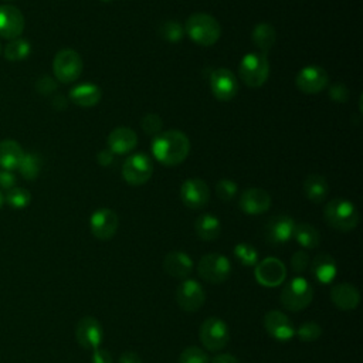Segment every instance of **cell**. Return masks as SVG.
<instances>
[{
    "mask_svg": "<svg viewBox=\"0 0 363 363\" xmlns=\"http://www.w3.org/2000/svg\"><path fill=\"white\" fill-rule=\"evenodd\" d=\"M119 220L113 210L102 207L95 210L89 217V230L92 235L98 240H111L118 231Z\"/></svg>",
    "mask_w": 363,
    "mask_h": 363,
    "instance_id": "12",
    "label": "cell"
},
{
    "mask_svg": "<svg viewBox=\"0 0 363 363\" xmlns=\"http://www.w3.org/2000/svg\"><path fill=\"white\" fill-rule=\"evenodd\" d=\"M82 68V58L74 48L60 50L52 60V74L61 84L75 82L79 78Z\"/></svg>",
    "mask_w": 363,
    "mask_h": 363,
    "instance_id": "6",
    "label": "cell"
},
{
    "mask_svg": "<svg viewBox=\"0 0 363 363\" xmlns=\"http://www.w3.org/2000/svg\"><path fill=\"white\" fill-rule=\"evenodd\" d=\"M119 363H142V359L135 352H125L121 354Z\"/></svg>",
    "mask_w": 363,
    "mask_h": 363,
    "instance_id": "46",
    "label": "cell"
},
{
    "mask_svg": "<svg viewBox=\"0 0 363 363\" xmlns=\"http://www.w3.org/2000/svg\"><path fill=\"white\" fill-rule=\"evenodd\" d=\"M238 191V184L230 179H221L216 184V194L221 201H231Z\"/></svg>",
    "mask_w": 363,
    "mask_h": 363,
    "instance_id": "37",
    "label": "cell"
},
{
    "mask_svg": "<svg viewBox=\"0 0 363 363\" xmlns=\"http://www.w3.org/2000/svg\"><path fill=\"white\" fill-rule=\"evenodd\" d=\"M295 335L301 342H315L322 336V326L316 322H305L295 330Z\"/></svg>",
    "mask_w": 363,
    "mask_h": 363,
    "instance_id": "36",
    "label": "cell"
},
{
    "mask_svg": "<svg viewBox=\"0 0 363 363\" xmlns=\"http://www.w3.org/2000/svg\"><path fill=\"white\" fill-rule=\"evenodd\" d=\"M200 342L210 352H218L224 349L230 339L228 325L217 316L207 318L200 326Z\"/></svg>",
    "mask_w": 363,
    "mask_h": 363,
    "instance_id": "9",
    "label": "cell"
},
{
    "mask_svg": "<svg viewBox=\"0 0 363 363\" xmlns=\"http://www.w3.org/2000/svg\"><path fill=\"white\" fill-rule=\"evenodd\" d=\"M183 27L187 37L203 47L216 44L221 35L220 23L207 13H194L189 16Z\"/></svg>",
    "mask_w": 363,
    "mask_h": 363,
    "instance_id": "2",
    "label": "cell"
},
{
    "mask_svg": "<svg viewBox=\"0 0 363 363\" xmlns=\"http://www.w3.org/2000/svg\"><path fill=\"white\" fill-rule=\"evenodd\" d=\"M30 201H31V193L24 187L14 186L10 190H6L4 203H7L11 208H16V210L26 208L30 204Z\"/></svg>",
    "mask_w": 363,
    "mask_h": 363,
    "instance_id": "33",
    "label": "cell"
},
{
    "mask_svg": "<svg viewBox=\"0 0 363 363\" xmlns=\"http://www.w3.org/2000/svg\"><path fill=\"white\" fill-rule=\"evenodd\" d=\"M108 149L113 155H125L130 153L138 145V135L132 128L119 126L111 130L106 139Z\"/></svg>",
    "mask_w": 363,
    "mask_h": 363,
    "instance_id": "21",
    "label": "cell"
},
{
    "mask_svg": "<svg viewBox=\"0 0 363 363\" xmlns=\"http://www.w3.org/2000/svg\"><path fill=\"white\" fill-rule=\"evenodd\" d=\"M24 16L20 9L13 4L0 6V37L6 40H14L21 37L24 31Z\"/></svg>",
    "mask_w": 363,
    "mask_h": 363,
    "instance_id": "18",
    "label": "cell"
},
{
    "mask_svg": "<svg viewBox=\"0 0 363 363\" xmlns=\"http://www.w3.org/2000/svg\"><path fill=\"white\" fill-rule=\"evenodd\" d=\"M197 274L201 279L210 284H221L227 281L231 274V262L223 254H206L197 264Z\"/></svg>",
    "mask_w": 363,
    "mask_h": 363,
    "instance_id": "8",
    "label": "cell"
},
{
    "mask_svg": "<svg viewBox=\"0 0 363 363\" xmlns=\"http://www.w3.org/2000/svg\"><path fill=\"white\" fill-rule=\"evenodd\" d=\"M254 277L257 282L267 288L279 286L286 278V268L284 262L275 257H267L255 265Z\"/></svg>",
    "mask_w": 363,
    "mask_h": 363,
    "instance_id": "10",
    "label": "cell"
},
{
    "mask_svg": "<svg viewBox=\"0 0 363 363\" xmlns=\"http://www.w3.org/2000/svg\"><path fill=\"white\" fill-rule=\"evenodd\" d=\"M330 299L340 311H353L360 302V294L349 282H340L330 288Z\"/></svg>",
    "mask_w": 363,
    "mask_h": 363,
    "instance_id": "23",
    "label": "cell"
},
{
    "mask_svg": "<svg viewBox=\"0 0 363 363\" xmlns=\"http://www.w3.org/2000/svg\"><path fill=\"white\" fill-rule=\"evenodd\" d=\"M211 363H240L238 359H235L233 354L228 353H220L211 359Z\"/></svg>",
    "mask_w": 363,
    "mask_h": 363,
    "instance_id": "47",
    "label": "cell"
},
{
    "mask_svg": "<svg viewBox=\"0 0 363 363\" xmlns=\"http://www.w3.org/2000/svg\"><path fill=\"white\" fill-rule=\"evenodd\" d=\"M92 363H112V356L106 349H95L92 350V356H91Z\"/></svg>",
    "mask_w": 363,
    "mask_h": 363,
    "instance_id": "43",
    "label": "cell"
},
{
    "mask_svg": "<svg viewBox=\"0 0 363 363\" xmlns=\"http://www.w3.org/2000/svg\"><path fill=\"white\" fill-rule=\"evenodd\" d=\"M96 162H98L101 166H109V164H112V162H113V153H112L109 149L99 150L98 155H96Z\"/></svg>",
    "mask_w": 363,
    "mask_h": 363,
    "instance_id": "45",
    "label": "cell"
},
{
    "mask_svg": "<svg viewBox=\"0 0 363 363\" xmlns=\"http://www.w3.org/2000/svg\"><path fill=\"white\" fill-rule=\"evenodd\" d=\"M238 206L242 213L250 216H258L269 210L271 196L267 190L259 187H250L240 196Z\"/></svg>",
    "mask_w": 363,
    "mask_h": 363,
    "instance_id": "20",
    "label": "cell"
},
{
    "mask_svg": "<svg viewBox=\"0 0 363 363\" xmlns=\"http://www.w3.org/2000/svg\"><path fill=\"white\" fill-rule=\"evenodd\" d=\"M329 84V75L325 68L319 65H306L295 77L296 88L308 95L322 92Z\"/></svg>",
    "mask_w": 363,
    "mask_h": 363,
    "instance_id": "11",
    "label": "cell"
},
{
    "mask_svg": "<svg viewBox=\"0 0 363 363\" xmlns=\"http://www.w3.org/2000/svg\"><path fill=\"white\" fill-rule=\"evenodd\" d=\"M194 231L199 235V238L204 241H213L218 238L221 233V223L214 214L204 213L196 218Z\"/></svg>",
    "mask_w": 363,
    "mask_h": 363,
    "instance_id": "28",
    "label": "cell"
},
{
    "mask_svg": "<svg viewBox=\"0 0 363 363\" xmlns=\"http://www.w3.org/2000/svg\"><path fill=\"white\" fill-rule=\"evenodd\" d=\"M264 328L267 333L278 342H289L295 336L292 320L281 311H269L264 316Z\"/></svg>",
    "mask_w": 363,
    "mask_h": 363,
    "instance_id": "17",
    "label": "cell"
},
{
    "mask_svg": "<svg viewBox=\"0 0 363 363\" xmlns=\"http://www.w3.org/2000/svg\"><path fill=\"white\" fill-rule=\"evenodd\" d=\"M102 1H111V0H102Z\"/></svg>",
    "mask_w": 363,
    "mask_h": 363,
    "instance_id": "49",
    "label": "cell"
},
{
    "mask_svg": "<svg viewBox=\"0 0 363 363\" xmlns=\"http://www.w3.org/2000/svg\"><path fill=\"white\" fill-rule=\"evenodd\" d=\"M311 271H312L313 278L320 285H329L336 278L337 264L332 255L318 254L311 264Z\"/></svg>",
    "mask_w": 363,
    "mask_h": 363,
    "instance_id": "25",
    "label": "cell"
},
{
    "mask_svg": "<svg viewBox=\"0 0 363 363\" xmlns=\"http://www.w3.org/2000/svg\"><path fill=\"white\" fill-rule=\"evenodd\" d=\"M210 88L216 99L227 102L238 92V79L235 74L227 68H217L210 75Z\"/></svg>",
    "mask_w": 363,
    "mask_h": 363,
    "instance_id": "13",
    "label": "cell"
},
{
    "mask_svg": "<svg viewBox=\"0 0 363 363\" xmlns=\"http://www.w3.org/2000/svg\"><path fill=\"white\" fill-rule=\"evenodd\" d=\"M176 301L186 312L199 311L206 302V292L196 279H184L176 289Z\"/></svg>",
    "mask_w": 363,
    "mask_h": 363,
    "instance_id": "14",
    "label": "cell"
},
{
    "mask_svg": "<svg viewBox=\"0 0 363 363\" xmlns=\"http://www.w3.org/2000/svg\"><path fill=\"white\" fill-rule=\"evenodd\" d=\"M295 220L286 214H278L265 224V240L269 244L279 245L288 242L294 235Z\"/></svg>",
    "mask_w": 363,
    "mask_h": 363,
    "instance_id": "19",
    "label": "cell"
},
{
    "mask_svg": "<svg viewBox=\"0 0 363 363\" xmlns=\"http://www.w3.org/2000/svg\"><path fill=\"white\" fill-rule=\"evenodd\" d=\"M17 186V177L10 170H0V187L3 190H10L11 187Z\"/></svg>",
    "mask_w": 363,
    "mask_h": 363,
    "instance_id": "42",
    "label": "cell"
},
{
    "mask_svg": "<svg viewBox=\"0 0 363 363\" xmlns=\"http://www.w3.org/2000/svg\"><path fill=\"white\" fill-rule=\"evenodd\" d=\"M152 153L163 166H177L189 156L190 140L182 130H164L155 136L152 142Z\"/></svg>",
    "mask_w": 363,
    "mask_h": 363,
    "instance_id": "1",
    "label": "cell"
},
{
    "mask_svg": "<svg viewBox=\"0 0 363 363\" xmlns=\"http://www.w3.org/2000/svg\"><path fill=\"white\" fill-rule=\"evenodd\" d=\"M157 33L167 43H179L184 35V27L174 20H166L159 26Z\"/></svg>",
    "mask_w": 363,
    "mask_h": 363,
    "instance_id": "34",
    "label": "cell"
},
{
    "mask_svg": "<svg viewBox=\"0 0 363 363\" xmlns=\"http://www.w3.org/2000/svg\"><path fill=\"white\" fill-rule=\"evenodd\" d=\"M0 52H1V44H0Z\"/></svg>",
    "mask_w": 363,
    "mask_h": 363,
    "instance_id": "50",
    "label": "cell"
},
{
    "mask_svg": "<svg viewBox=\"0 0 363 363\" xmlns=\"http://www.w3.org/2000/svg\"><path fill=\"white\" fill-rule=\"evenodd\" d=\"M313 299V288L303 277H295L281 291V303L291 312H299Z\"/></svg>",
    "mask_w": 363,
    "mask_h": 363,
    "instance_id": "5",
    "label": "cell"
},
{
    "mask_svg": "<svg viewBox=\"0 0 363 363\" xmlns=\"http://www.w3.org/2000/svg\"><path fill=\"white\" fill-rule=\"evenodd\" d=\"M163 269L173 278L184 279L193 271V261L184 251H170L163 259Z\"/></svg>",
    "mask_w": 363,
    "mask_h": 363,
    "instance_id": "22",
    "label": "cell"
},
{
    "mask_svg": "<svg viewBox=\"0 0 363 363\" xmlns=\"http://www.w3.org/2000/svg\"><path fill=\"white\" fill-rule=\"evenodd\" d=\"M23 179L35 180L41 170V159L35 153H24L23 160L17 169Z\"/></svg>",
    "mask_w": 363,
    "mask_h": 363,
    "instance_id": "32",
    "label": "cell"
},
{
    "mask_svg": "<svg viewBox=\"0 0 363 363\" xmlns=\"http://www.w3.org/2000/svg\"><path fill=\"white\" fill-rule=\"evenodd\" d=\"M180 199L186 207L200 210L210 200V189L201 179H187L180 186Z\"/></svg>",
    "mask_w": 363,
    "mask_h": 363,
    "instance_id": "15",
    "label": "cell"
},
{
    "mask_svg": "<svg viewBox=\"0 0 363 363\" xmlns=\"http://www.w3.org/2000/svg\"><path fill=\"white\" fill-rule=\"evenodd\" d=\"M329 96L336 102H346L349 99V89L345 84L336 82L329 86Z\"/></svg>",
    "mask_w": 363,
    "mask_h": 363,
    "instance_id": "41",
    "label": "cell"
},
{
    "mask_svg": "<svg viewBox=\"0 0 363 363\" xmlns=\"http://www.w3.org/2000/svg\"><path fill=\"white\" fill-rule=\"evenodd\" d=\"M292 238H295V241L301 247L309 248V250L316 248L320 242L319 231L312 224H308V223H296Z\"/></svg>",
    "mask_w": 363,
    "mask_h": 363,
    "instance_id": "30",
    "label": "cell"
},
{
    "mask_svg": "<svg viewBox=\"0 0 363 363\" xmlns=\"http://www.w3.org/2000/svg\"><path fill=\"white\" fill-rule=\"evenodd\" d=\"M140 128L146 135H159L163 128L162 118L156 113H147L140 119Z\"/></svg>",
    "mask_w": 363,
    "mask_h": 363,
    "instance_id": "39",
    "label": "cell"
},
{
    "mask_svg": "<svg viewBox=\"0 0 363 363\" xmlns=\"http://www.w3.org/2000/svg\"><path fill=\"white\" fill-rule=\"evenodd\" d=\"M323 217L326 223L342 233L352 231L359 224V211L356 206L346 199H332L323 208Z\"/></svg>",
    "mask_w": 363,
    "mask_h": 363,
    "instance_id": "3",
    "label": "cell"
},
{
    "mask_svg": "<svg viewBox=\"0 0 363 363\" xmlns=\"http://www.w3.org/2000/svg\"><path fill=\"white\" fill-rule=\"evenodd\" d=\"M23 156L24 150L18 142L13 139H4L0 142V167L3 170H17Z\"/></svg>",
    "mask_w": 363,
    "mask_h": 363,
    "instance_id": "26",
    "label": "cell"
},
{
    "mask_svg": "<svg viewBox=\"0 0 363 363\" xmlns=\"http://www.w3.org/2000/svg\"><path fill=\"white\" fill-rule=\"evenodd\" d=\"M309 267V255L306 251L299 250L296 252L292 254L291 257V268L294 272L296 274H302L306 271V268Z\"/></svg>",
    "mask_w": 363,
    "mask_h": 363,
    "instance_id": "40",
    "label": "cell"
},
{
    "mask_svg": "<svg viewBox=\"0 0 363 363\" xmlns=\"http://www.w3.org/2000/svg\"><path fill=\"white\" fill-rule=\"evenodd\" d=\"M3 206H4V194H3L1 190H0V210L3 208Z\"/></svg>",
    "mask_w": 363,
    "mask_h": 363,
    "instance_id": "48",
    "label": "cell"
},
{
    "mask_svg": "<svg viewBox=\"0 0 363 363\" xmlns=\"http://www.w3.org/2000/svg\"><path fill=\"white\" fill-rule=\"evenodd\" d=\"M234 255L235 258L244 265V267H255L258 259V251L254 245L248 242H238L234 247Z\"/></svg>",
    "mask_w": 363,
    "mask_h": 363,
    "instance_id": "35",
    "label": "cell"
},
{
    "mask_svg": "<svg viewBox=\"0 0 363 363\" xmlns=\"http://www.w3.org/2000/svg\"><path fill=\"white\" fill-rule=\"evenodd\" d=\"M75 337L84 349L95 350L101 346L104 339L102 325L94 316H84L77 323Z\"/></svg>",
    "mask_w": 363,
    "mask_h": 363,
    "instance_id": "16",
    "label": "cell"
},
{
    "mask_svg": "<svg viewBox=\"0 0 363 363\" xmlns=\"http://www.w3.org/2000/svg\"><path fill=\"white\" fill-rule=\"evenodd\" d=\"M31 52V44L28 40L23 38V37H17L14 40H10L4 50V58L10 62H17V61H23L26 60Z\"/></svg>",
    "mask_w": 363,
    "mask_h": 363,
    "instance_id": "31",
    "label": "cell"
},
{
    "mask_svg": "<svg viewBox=\"0 0 363 363\" xmlns=\"http://www.w3.org/2000/svg\"><path fill=\"white\" fill-rule=\"evenodd\" d=\"M68 96L77 106L92 108L101 101L102 91L94 82H82L72 86L68 92Z\"/></svg>",
    "mask_w": 363,
    "mask_h": 363,
    "instance_id": "24",
    "label": "cell"
},
{
    "mask_svg": "<svg viewBox=\"0 0 363 363\" xmlns=\"http://www.w3.org/2000/svg\"><path fill=\"white\" fill-rule=\"evenodd\" d=\"M152 173V159L143 152L129 155L122 164V177L130 186H143L145 183L149 182Z\"/></svg>",
    "mask_w": 363,
    "mask_h": 363,
    "instance_id": "7",
    "label": "cell"
},
{
    "mask_svg": "<svg viewBox=\"0 0 363 363\" xmlns=\"http://www.w3.org/2000/svg\"><path fill=\"white\" fill-rule=\"evenodd\" d=\"M303 193L309 201L319 204L328 197L329 184L323 176L309 174L303 180Z\"/></svg>",
    "mask_w": 363,
    "mask_h": 363,
    "instance_id": "27",
    "label": "cell"
},
{
    "mask_svg": "<svg viewBox=\"0 0 363 363\" xmlns=\"http://www.w3.org/2000/svg\"><path fill=\"white\" fill-rule=\"evenodd\" d=\"M37 88H38V91H40L41 94H50V92H52V91L57 88V84H55L51 78L43 77V78L37 82Z\"/></svg>",
    "mask_w": 363,
    "mask_h": 363,
    "instance_id": "44",
    "label": "cell"
},
{
    "mask_svg": "<svg viewBox=\"0 0 363 363\" xmlns=\"http://www.w3.org/2000/svg\"><path fill=\"white\" fill-rule=\"evenodd\" d=\"M238 77L250 88L262 86L269 77V61L267 58V54H245L238 67Z\"/></svg>",
    "mask_w": 363,
    "mask_h": 363,
    "instance_id": "4",
    "label": "cell"
},
{
    "mask_svg": "<svg viewBox=\"0 0 363 363\" xmlns=\"http://www.w3.org/2000/svg\"><path fill=\"white\" fill-rule=\"evenodd\" d=\"M179 363H210V359L203 349L197 346H189L180 353Z\"/></svg>",
    "mask_w": 363,
    "mask_h": 363,
    "instance_id": "38",
    "label": "cell"
},
{
    "mask_svg": "<svg viewBox=\"0 0 363 363\" xmlns=\"http://www.w3.org/2000/svg\"><path fill=\"white\" fill-rule=\"evenodd\" d=\"M251 38H252L254 45L259 50V52L267 54L272 48V45L275 44L277 33H275V28L271 24L258 23L252 28Z\"/></svg>",
    "mask_w": 363,
    "mask_h": 363,
    "instance_id": "29",
    "label": "cell"
}]
</instances>
